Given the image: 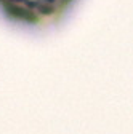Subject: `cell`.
Listing matches in <instances>:
<instances>
[{
	"label": "cell",
	"mask_w": 133,
	"mask_h": 134,
	"mask_svg": "<svg viewBox=\"0 0 133 134\" xmlns=\"http://www.w3.org/2000/svg\"><path fill=\"white\" fill-rule=\"evenodd\" d=\"M74 0H0V13L11 23L48 26L58 21Z\"/></svg>",
	"instance_id": "1"
}]
</instances>
